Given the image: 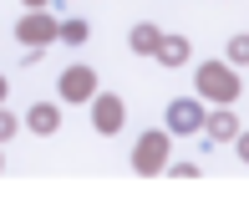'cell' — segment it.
<instances>
[{
    "mask_svg": "<svg viewBox=\"0 0 249 224\" xmlns=\"http://www.w3.org/2000/svg\"><path fill=\"white\" fill-rule=\"evenodd\" d=\"M31 122H36V132H51V128H56V112H51V107H36V112H31Z\"/></svg>",
    "mask_w": 249,
    "mask_h": 224,
    "instance_id": "cell-7",
    "label": "cell"
},
{
    "mask_svg": "<svg viewBox=\"0 0 249 224\" xmlns=\"http://www.w3.org/2000/svg\"><path fill=\"white\" fill-rule=\"evenodd\" d=\"M61 92H66V97H87V92H92V76H87V72H66Z\"/></svg>",
    "mask_w": 249,
    "mask_h": 224,
    "instance_id": "cell-3",
    "label": "cell"
},
{
    "mask_svg": "<svg viewBox=\"0 0 249 224\" xmlns=\"http://www.w3.org/2000/svg\"><path fill=\"white\" fill-rule=\"evenodd\" d=\"M168 122H173L178 132H194L198 128V107L194 102H173V107H168Z\"/></svg>",
    "mask_w": 249,
    "mask_h": 224,
    "instance_id": "cell-2",
    "label": "cell"
},
{
    "mask_svg": "<svg viewBox=\"0 0 249 224\" xmlns=\"http://www.w3.org/2000/svg\"><path fill=\"white\" fill-rule=\"evenodd\" d=\"M0 92H5V82H0Z\"/></svg>",
    "mask_w": 249,
    "mask_h": 224,
    "instance_id": "cell-11",
    "label": "cell"
},
{
    "mask_svg": "<svg viewBox=\"0 0 249 224\" xmlns=\"http://www.w3.org/2000/svg\"><path fill=\"white\" fill-rule=\"evenodd\" d=\"M5 132H10V117H0V138H5Z\"/></svg>",
    "mask_w": 249,
    "mask_h": 224,
    "instance_id": "cell-9",
    "label": "cell"
},
{
    "mask_svg": "<svg viewBox=\"0 0 249 224\" xmlns=\"http://www.w3.org/2000/svg\"><path fill=\"white\" fill-rule=\"evenodd\" d=\"M163 61H173V66L188 61V41H183V36H168V41H163Z\"/></svg>",
    "mask_w": 249,
    "mask_h": 224,
    "instance_id": "cell-4",
    "label": "cell"
},
{
    "mask_svg": "<svg viewBox=\"0 0 249 224\" xmlns=\"http://www.w3.org/2000/svg\"><path fill=\"white\" fill-rule=\"evenodd\" d=\"M153 41H158V36H153V26H138V31H132V46H138V51H158Z\"/></svg>",
    "mask_w": 249,
    "mask_h": 224,
    "instance_id": "cell-6",
    "label": "cell"
},
{
    "mask_svg": "<svg viewBox=\"0 0 249 224\" xmlns=\"http://www.w3.org/2000/svg\"><path fill=\"white\" fill-rule=\"evenodd\" d=\"M209 132H213V138H234V117H229V112H219V117L209 122Z\"/></svg>",
    "mask_w": 249,
    "mask_h": 224,
    "instance_id": "cell-5",
    "label": "cell"
},
{
    "mask_svg": "<svg viewBox=\"0 0 249 224\" xmlns=\"http://www.w3.org/2000/svg\"><path fill=\"white\" fill-rule=\"evenodd\" d=\"M198 82H203V92H209V97H219V102H229V97L239 92L229 66H203V76H198Z\"/></svg>",
    "mask_w": 249,
    "mask_h": 224,
    "instance_id": "cell-1",
    "label": "cell"
},
{
    "mask_svg": "<svg viewBox=\"0 0 249 224\" xmlns=\"http://www.w3.org/2000/svg\"><path fill=\"white\" fill-rule=\"evenodd\" d=\"M239 153H244V158H249V138H244V143H239Z\"/></svg>",
    "mask_w": 249,
    "mask_h": 224,
    "instance_id": "cell-10",
    "label": "cell"
},
{
    "mask_svg": "<svg viewBox=\"0 0 249 224\" xmlns=\"http://www.w3.org/2000/svg\"><path fill=\"white\" fill-rule=\"evenodd\" d=\"M234 61H249V36H234V46H229Z\"/></svg>",
    "mask_w": 249,
    "mask_h": 224,
    "instance_id": "cell-8",
    "label": "cell"
}]
</instances>
